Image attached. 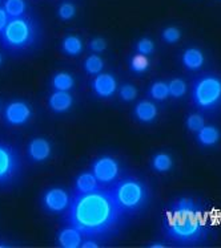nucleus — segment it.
<instances>
[{
	"mask_svg": "<svg viewBox=\"0 0 221 248\" xmlns=\"http://www.w3.org/2000/svg\"><path fill=\"white\" fill-rule=\"evenodd\" d=\"M135 49H136V53H140V55H144V56H151L156 49V46H154V43L152 39H149V37H141L137 43H136V46H135Z\"/></svg>",
	"mask_w": 221,
	"mask_h": 248,
	"instance_id": "28",
	"label": "nucleus"
},
{
	"mask_svg": "<svg viewBox=\"0 0 221 248\" xmlns=\"http://www.w3.org/2000/svg\"><path fill=\"white\" fill-rule=\"evenodd\" d=\"M71 198L62 187L47 188L41 195V207L48 214H64L71 204Z\"/></svg>",
	"mask_w": 221,
	"mask_h": 248,
	"instance_id": "9",
	"label": "nucleus"
},
{
	"mask_svg": "<svg viewBox=\"0 0 221 248\" xmlns=\"http://www.w3.org/2000/svg\"><path fill=\"white\" fill-rule=\"evenodd\" d=\"M3 8L10 19H15L26 14L27 4L24 0H4Z\"/></svg>",
	"mask_w": 221,
	"mask_h": 248,
	"instance_id": "24",
	"label": "nucleus"
},
{
	"mask_svg": "<svg viewBox=\"0 0 221 248\" xmlns=\"http://www.w3.org/2000/svg\"><path fill=\"white\" fill-rule=\"evenodd\" d=\"M102 187L100 183L98 182L96 177L93 175V172L83 171L82 174H79L75 179V193L76 194H88L96 191Z\"/></svg>",
	"mask_w": 221,
	"mask_h": 248,
	"instance_id": "17",
	"label": "nucleus"
},
{
	"mask_svg": "<svg viewBox=\"0 0 221 248\" xmlns=\"http://www.w3.org/2000/svg\"><path fill=\"white\" fill-rule=\"evenodd\" d=\"M173 167V158L165 152H159L151 158V169L157 174L170 172Z\"/></svg>",
	"mask_w": 221,
	"mask_h": 248,
	"instance_id": "18",
	"label": "nucleus"
},
{
	"mask_svg": "<svg viewBox=\"0 0 221 248\" xmlns=\"http://www.w3.org/2000/svg\"><path fill=\"white\" fill-rule=\"evenodd\" d=\"M91 89H92L93 94L102 100L112 98L119 89L118 78L115 77L113 73L102 72L100 75L93 77V80L91 81Z\"/></svg>",
	"mask_w": 221,
	"mask_h": 248,
	"instance_id": "10",
	"label": "nucleus"
},
{
	"mask_svg": "<svg viewBox=\"0 0 221 248\" xmlns=\"http://www.w3.org/2000/svg\"><path fill=\"white\" fill-rule=\"evenodd\" d=\"M161 39L164 40L167 44H176L177 41H180L181 39V31L177 27H167L161 32Z\"/></svg>",
	"mask_w": 221,
	"mask_h": 248,
	"instance_id": "29",
	"label": "nucleus"
},
{
	"mask_svg": "<svg viewBox=\"0 0 221 248\" xmlns=\"http://www.w3.org/2000/svg\"><path fill=\"white\" fill-rule=\"evenodd\" d=\"M1 4H3V0H0V7H1Z\"/></svg>",
	"mask_w": 221,
	"mask_h": 248,
	"instance_id": "37",
	"label": "nucleus"
},
{
	"mask_svg": "<svg viewBox=\"0 0 221 248\" xmlns=\"http://www.w3.org/2000/svg\"><path fill=\"white\" fill-rule=\"evenodd\" d=\"M34 111L31 105L23 100H14L4 107L3 121L8 126H24L31 121Z\"/></svg>",
	"mask_w": 221,
	"mask_h": 248,
	"instance_id": "8",
	"label": "nucleus"
},
{
	"mask_svg": "<svg viewBox=\"0 0 221 248\" xmlns=\"http://www.w3.org/2000/svg\"><path fill=\"white\" fill-rule=\"evenodd\" d=\"M52 155V145L50 140L44 137H35L27 145V157L35 163L48 161Z\"/></svg>",
	"mask_w": 221,
	"mask_h": 248,
	"instance_id": "11",
	"label": "nucleus"
},
{
	"mask_svg": "<svg viewBox=\"0 0 221 248\" xmlns=\"http://www.w3.org/2000/svg\"><path fill=\"white\" fill-rule=\"evenodd\" d=\"M3 65V55H1V52H0V66Z\"/></svg>",
	"mask_w": 221,
	"mask_h": 248,
	"instance_id": "35",
	"label": "nucleus"
},
{
	"mask_svg": "<svg viewBox=\"0 0 221 248\" xmlns=\"http://www.w3.org/2000/svg\"><path fill=\"white\" fill-rule=\"evenodd\" d=\"M51 85L53 91L71 92L75 86V77L69 72H57L52 76Z\"/></svg>",
	"mask_w": 221,
	"mask_h": 248,
	"instance_id": "19",
	"label": "nucleus"
},
{
	"mask_svg": "<svg viewBox=\"0 0 221 248\" xmlns=\"http://www.w3.org/2000/svg\"><path fill=\"white\" fill-rule=\"evenodd\" d=\"M8 21H10V17H8L7 14H5L4 8H3V7H0V35H1V32H3L5 27H7Z\"/></svg>",
	"mask_w": 221,
	"mask_h": 248,
	"instance_id": "32",
	"label": "nucleus"
},
{
	"mask_svg": "<svg viewBox=\"0 0 221 248\" xmlns=\"http://www.w3.org/2000/svg\"><path fill=\"white\" fill-rule=\"evenodd\" d=\"M40 39V27L34 17L23 15L10 19L0 35V46L12 53L31 49Z\"/></svg>",
	"mask_w": 221,
	"mask_h": 248,
	"instance_id": "3",
	"label": "nucleus"
},
{
	"mask_svg": "<svg viewBox=\"0 0 221 248\" xmlns=\"http://www.w3.org/2000/svg\"><path fill=\"white\" fill-rule=\"evenodd\" d=\"M192 102L200 110H213L221 105V76L204 75L193 82Z\"/></svg>",
	"mask_w": 221,
	"mask_h": 248,
	"instance_id": "5",
	"label": "nucleus"
},
{
	"mask_svg": "<svg viewBox=\"0 0 221 248\" xmlns=\"http://www.w3.org/2000/svg\"><path fill=\"white\" fill-rule=\"evenodd\" d=\"M62 52L69 57H76L83 52V41L76 35H68L62 40Z\"/></svg>",
	"mask_w": 221,
	"mask_h": 248,
	"instance_id": "20",
	"label": "nucleus"
},
{
	"mask_svg": "<svg viewBox=\"0 0 221 248\" xmlns=\"http://www.w3.org/2000/svg\"><path fill=\"white\" fill-rule=\"evenodd\" d=\"M148 247L151 248H165L167 247V243L165 242H159V240H156V242H151L148 244Z\"/></svg>",
	"mask_w": 221,
	"mask_h": 248,
	"instance_id": "34",
	"label": "nucleus"
},
{
	"mask_svg": "<svg viewBox=\"0 0 221 248\" xmlns=\"http://www.w3.org/2000/svg\"><path fill=\"white\" fill-rule=\"evenodd\" d=\"M73 96L69 92L53 91L52 94L48 97V107L55 114H64L72 109Z\"/></svg>",
	"mask_w": 221,
	"mask_h": 248,
	"instance_id": "12",
	"label": "nucleus"
},
{
	"mask_svg": "<svg viewBox=\"0 0 221 248\" xmlns=\"http://www.w3.org/2000/svg\"><path fill=\"white\" fill-rule=\"evenodd\" d=\"M107 40L103 39V37H93L92 40L88 43V48H89V51L92 52V53H103L104 51H107Z\"/></svg>",
	"mask_w": 221,
	"mask_h": 248,
	"instance_id": "31",
	"label": "nucleus"
},
{
	"mask_svg": "<svg viewBox=\"0 0 221 248\" xmlns=\"http://www.w3.org/2000/svg\"><path fill=\"white\" fill-rule=\"evenodd\" d=\"M196 141L203 147H213L221 141L220 129L215 125H206L196 133Z\"/></svg>",
	"mask_w": 221,
	"mask_h": 248,
	"instance_id": "16",
	"label": "nucleus"
},
{
	"mask_svg": "<svg viewBox=\"0 0 221 248\" xmlns=\"http://www.w3.org/2000/svg\"><path fill=\"white\" fill-rule=\"evenodd\" d=\"M168 88H170V96L175 100L183 98L185 96V93L188 91L187 82L183 78H172L168 82Z\"/></svg>",
	"mask_w": 221,
	"mask_h": 248,
	"instance_id": "26",
	"label": "nucleus"
},
{
	"mask_svg": "<svg viewBox=\"0 0 221 248\" xmlns=\"http://www.w3.org/2000/svg\"><path fill=\"white\" fill-rule=\"evenodd\" d=\"M163 230L170 242L181 246H195L208 236V224L203 210L192 213L168 210L163 222Z\"/></svg>",
	"mask_w": 221,
	"mask_h": 248,
	"instance_id": "2",
	"label": "nucleus"
},
{
	"mask_svg": "<svg viewBox=\"0 0 221 248\" xmlns=\"http://www.w3.org/2000/svg\"><path fill=\"white\" fill-rule=\"evenodd\" d=\"M205 118H204V116H201L200 113H190L185 118V126H187V129L189 132L195 133V134L205 126Z\"/></svg>",
	"mask_w": 221,
	"mask_h": 248,
	"instance_id": "27",
	"label": "nucleus"
},
{
	"mask_svg": "<svg viewBox=\"0 0 221 248\" xmlns=\"http://www.w3.org/2000/svg\"><path fill=\"white\" fill-rule=\"evenodd\" d=\"M134 117L140 124H152L159 117V108L151 100H141L134 108Z\"/></svg>",
	"mask_w": 221,
	"mask_h": 248,
	"instance_id": "13",
	"label": "nucleus"
},
{
	"mask_svg": "<svg viewBox=\"0 0 221 248\" xmlns=\"http://www.w3.org/2000/svg\"><path fill=\"white\" fill-rule=\"evenodd\" d=\"M0 108H1V105H0Z\"/></svg>",
	"mask_w": 221,
	"mask_h": 248,
	"instance_id": "38",
	"label": "nucleus"
},
{
	"mask_svg": "<svg viewBox=\"0 0 221 248\" xmlns=\"http://www.w3.org/2000/svg\"><path fill=\"white\" fill-rule=\"evenodd\" d=\"M21 172V157L17 147L0 141V187H8Z\"/></svg>",
	"mask_w": 221,
	"mask_h": 248,
	"instance_id": "6",
	"label": "nucleus"
},
{
	"mask_svg": "<svg viewBox=\"0 0 221 248\" xmlns=\"http://www.w3.org/2000/svg\"><path fill=\"white\" fill-rule=\"evenodd\" d=\"M109 190L125 217L140 213L149 202L148 186L144 181L136 177L118 179L112 186H109Z\"/></svg>",
	"mask_w": 221,
	"mask_h": 248,
	"instance_id": "4",
	"label": "nucleus"
},
{
	"mask_svg": "<svg viewBox=\"0 0 221 248\" xmlns=\"http://www.w3.org/2000/svg\"><path fill=\"white\" fill-rule=\"evenodd\" d=\"M100 244H99L98 239L95 238H84L83 239L82 248H99Z\"/></svg>",
	"mask_w": 221,
	"mask_h": 248,
	"instance_id": "33",
	"label": "nucleus"
},
{
	"mask_svg": "<svg viewBox=\"0 0 221 248\" xmlns=\"http://www.w3.org/2000/svg\"><path fill=\"white\" fill-rule=\"evenodd\" d=\"M64 214L67 224L79 230L84 238L95 239L113 233L125 219L109 187L88 194L75 193Z\"/></svg>",
	"mask_w": 221,
	"mask_h": 248,
	"instance_id": "1",
	"label": "nucleus"
},
{
	"mask_svg": "<svg viewBox=\"0 0 221 248\" xmlns=\"http://www.w3.org/2000/svg\"><path fill=\"white\" fill-rule=\"evenodd\" d=\"M83 239H84L83 233L68 224L57 232L56 243L62 248H79L82 247Z\"/></svg>",
	"mask_w": 221,
	"mask_h": 248,
	"instance_id": "14",
	"label": "nucleus"
},
{
	"mask_svg": "<svg viewBox=\"0 0 221 248\" xmlns=\"http://www.w3.org/2000/svg\"><path fill=\"white\" fill-rule=\"evenodd\" d=\"M181 64H183L185 69H188L190 72L199 71L205 64V56H204L201 49L196 48V46H190V48H187L183 52Z\"/></svg>",
	"mask_w": 221,
	"mask_h": 248,
	"instance_id": "15",
	"label": "nucleus"
},
{
	"mask_svg": "<svg viewBox=\"0 0 221 248\" xmlns=\"http://www.w3.org/2000/svg\"><path fill=\"white\" fill-rule=\"evenodd\" d=\"M83 68L88 76H98L104 71V60L96 53H92L84 60Z\"/></svg>",
	"mask_w": 221,
	"mask_h": 248,
	"instance_id": "21",
	"label": "nucleus"
},
{
	"mask_svg": "<svg viewBox=\"0 0 221 248\" xmlns=\"http://www.w3.org/2000/svg\"><path fill=\"white\" fill-rule=\"evenodd\" d=\"M91 171L102 187H109L120 178L121 166L112 155H100L91 165Z\"/></svg>",
	"mask_w": 221,
	"mask_h": 248,
	"instance_id": "7",
	"label": "nucleus"
},
{
	"mask_svg": "<svg viewBox=\"0 0 221 248\" xmlns=\"http://www.w3.org/2000/svg\"><path fill=\"white\" fill-rule=\"evenodd\" d=\"M129 71L134 72L136 75H143L148 71L151 66V61H149L148 56L140 55V53H135L134 56H131L128 60Z\"/></svg>",
	"mask_w": 221,
	"mask_h": 248,
	"instance_id": "23",
	"label": "nucleus"
},
{
	"mask_svg": "<svg viewBox=\"0 0 221 248\" xmlns=\"http://www.w3.org/2000/svg\"><path fill=\"white\" fill-rule=\"evenodd\" d=\"M4 247H7V244H5L4 242H0V248H4Z\"/></svg>",
	"mask_w": 221,
	"mask_h": 248,
	"instance_id": "36",
	"label": "nucleus"
},
{
	"mask_svg": "<svg viewBox=\"0 0 221 248\" xmlns=\"http://www.w3.org/2000/svg\"><path fill=\"white\" fill-rule=\"evenodd\" d=\"M57 15H59V17L64 21L71 20V19H73L75 15H76V7H75V4H72V3H69V1L62 3L60 7L57 8Z\"/></svg>",
	"mask_w": 221,
	"mask_h": 248,
	"instance_id": "30",
	"label": "nucleus"
},
{
	"mask_svg": "<svg viewBox=\"0 0 221 248\" xmlns=\"http://www.w3.org/2000/svg\"><path fill=\"white\" fill-rule=\"evenodd\" d=\"M149 97L153 100V101H165L170 98V88H168V82L165 81H154L151 84L148 89Z\"/></svg>",
	"mask_w": 221,
	"mask_h": 248,
	"instance_id": "22",
	"label": "nucleus"
},
{
	"mask_svg": "<svg viewBox=\"0 0 221 248\" xmlns=\"http://www.w3.org/2000/svg\"><path fill=\"white\" fill-rule=\"evenodd\" d=\"M118 94L119 98L123 102H132L137 98V96H139V91H137V88H136L134 84L125 82V84H123L121 86H119Z\"/></svg>",
	"mask_w": 221,
	"mask_h": 248,
	"instance_id": "25",
	"label": "nucleus"
}]
</instances>
